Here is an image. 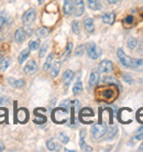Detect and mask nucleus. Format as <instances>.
Wrapping results in <instances>:
<instances>
[{"label": "nucleus", "instance_id": "nucleus-19", "mask_svg": "<svg viewBox=\"0 0 143 152\" xmlns=\"http://www.w3.org/2000/svg\"><path fill=\"white\" fill-rule=\"evenodd\" d=\"M115 19H116V15H115L113 12L105 13L102 15V22L106 23V24H112L115 22Z\"/></svg>", "mask_w": 143, "mask_h": 152}, {"label": "nucleus", "instance_id": "nucleus-21", "mask_svg": "<svg viewBox=\"0 0 143 152\" xmlns=\"http://www.w3.org/2000/svg\"><path fill=\"white\" fill-rule=\"evenodd\" d=\"M8 82H9V84L11 85V86H13L15 88H22L24 85H26V82H24V80H15V78H9L8 80Z\"/></svg>", "mask_w": 143, "mask_h": 152}, {"label": "nucleus", "instance_id": "nucleus-25", "mask_svg": "<svg viewBox=\"0 0 143 152\" xmlns=\"http://www.w3.org/2000/svg\"><path fill=\"white\" fill-rule=\"evenodd\" d=\"M142 139H143V126H142V127H140L139 129L136 130V133L133 134L132 140H133V142H136V141L142 140Z\"/></svg>", "mask_w": 143, "mask_h": 152}, {"label": "nucleus", "instance_id": "nucleus-45", "mask_svg": "<svg viewBox=\"0 0 143 152\" xmlns=\"http://www.w3.org/2000/svg\"><path fill=\"white\" fill-rule=\"evenodd\" d=\"M82 49H83V46H80L79 49H77V52H76V55H80V54L83 53V52H82Z\"/></svg>", "mask_w": 143, "mask_h": 152}, {"label": "nucleus", "instance_id": "nucleus-46", "mask_svg": "<svg viewBox=\"0 0 143 152\" xmlns=\"http://www.w3.org/2000/svg\"><path fill=\"white\" fill-rule=\"evenodd\" d=\"M4 145L0 141V151H4Z\"/></svg>", "mask_w": 143, "mask_h": 152}, {"label": "nucleus", "instance_id": "nucleus-28", "mask_svg": "<svg viewBox=\"0 0 143 152\" xmlns=\"http://www.w3.org/2000/svg\"><path fill=\"white\" fill-rule=\"evenodd\" d=\"M82 91H83V84H82V80H77V82H76L75 85H74V87H73V93H74L75 95H77V94H79Z\"/></svg>", "mask_w": 143, "mask_h": 152}, {"label": "nucleus", "instance_id": "nucleus-33", "mask_svg": "<svg viewBox=\"0 0 143 152\" xmlns=\"http://www.w3.org/2000/svg\"><path fill=\"white\" fill-rule=\"evenodd\" d=\"M72 30H73V32L75 33V34L78 35L79 32H80V27H79V22L78 21H73L72 22Z\"/></svg>", "mask_w": 143, "mask_h": 152}, {"label": "nucleus", "instance_id": "nucleus-38", "mask_svg": "<svg viewBox=\"0 0 143 152\" xmlns=\"http://www.w3.org/2000/svg\"><path fill=\"white\" fill-rule=\"evenodd\" d=\"M136 119H138L139 122H142L143 124V107L136 111Z\"/></svg>", "mask_w": 143, "mask_h": 152}, {"label": "nucleus", "instance_id": "nucleus-44", "mask_svg": "<svg viewBox=\"0 0 143 152\" xmlns=\"http://www.w3.org/2000/svg\"><path fill=\"white\" fill-rule=\"evenodd\" d=\"M107 4H118V2H120L121 0H105Z\"/></svg>", "mask_w": 143, "mask_h": 152}, {"label": "nucleus", "instance_id": "nucleus-36", "mask_svg": "<svg viewBox=\"0 0 143 152\" xmlns=\"http://www.w3.org/2000/svg\"><path fill=\"white\" fill-rule=\"evenodd\" d=\"M58 138H60V140L62 143H67L68 141H69V137H68L65 132H61L60 134H58Z\"/></svg>", "mask_w": 143, "mask_h": 152}, {"label": "nucleus", "instance_id": "nucleus-49", "mask_svg": "<svg viewBox=\"0 0 143 152\" xmlns=\"http://www.w3.org/2000/svg\"><path fill=\"white\" fill-rule=\"evenodd\" d=\"M142 41H143V40H142Z\"/></svg>", "mask_w": 143, "mask_h": 152}, {"label": "nucleus", "instance_id": "nucleus-14", "mask_svg": "<svg viewBox=\"0 0 143 152\" xmlns=\"http://www.w3.org/2000/svg\"><path fill=\"white\" fill-rule=\"evenodd\" d=\"M73 78H74V72H73L72 69L65 71L64 74H63V83H64V85L66 86V87L71 84Z\"/></svg>", "mask_w": 143, "mask_h": 152}, {"label": "nucleus", "instance_id": "nucleus-26", "mask_svg": "<svg viewBox=\"0 0 143 152\" xmlns=\"http://www.w3.org/2000/svg\"><path fill=\"white\" fill-rule=\"evenodd\" d=\"M102 82H104L105 84H112V85H117L118 87H120V83H119L116 78L111 77V76H106V77H104Z\"/></svg>", "mask_w": 143, "mask_h": 152}, {"label": "nucleus", "instance_id": "nucleus-6", "mask_svg": "<svg viewBox=\"0 0 143 152\" xmlns=\"http://www.w3.org/2000/svg\"><path fill=\"white\" fill-rule=\"evenodd\" d=\"M35 18H36V12L34 9H29L26 10L24 13L22 15V22L24 26H31L32 23L35 21Z\"/></svg>", "mask_w": 143, "mask_h": 152}, {"label": "nucleus", "instance_id": "nucleus-18", "mask_svg": "<svg viewBox=\"0 0 143 152\" xmlns=\"http://www.w3.org/2000/svg\"><path fill=\"white\" fill-rule=\"evenodd\" d=\"M63 12L65 15H69L73 12V1L72 0H65L63 6Z\"/></svg>", "mask_w": 143, "mask_h": 152}, {"label": "nucleus", "instance_id": "nucleus-17", "mask_svg": "<svg viewBox=\"0 0 143 152\" xmlns=\"http://www.w3.org/2000/svg\"><path fill=\"white\" fill-rule=\"evenodd\" d=\"M46 147L50 151H60L61 150V145L57 142H55L54 139H50L46 141Z\"/></svg>", "mask_w": 143, "mask_h": 152}, {"label": "nucleus", "instance_id": "nucleus-20", "mask_svg": "<svg viewBox=\"0 0 143 152\" xmlns=\"http://www.w3.org/2000/svg\"><path fill=\"white\" fill-rule=\"evenodd\" d=\"M131 69L138 72H143V58H133V64Z\"/></svg>", "mask_w": 143, "mask_h": 152}, {"label": "nucleus", "instance_id": "nucleus-43", "mask_svg": "<svg viewBox=\"0 0 143 152\" xmlns=\"http://www.w3.org/2000/svg\"><path fill=\"white\" fill-rule=\"evenodd\" d=\"M80 148H82L83 151H93V148L89 147V145H84L83 147H80Z\"/></svg>", "mask_w": 143, "mask_h": 152}, {"label": "nucleus", "instance_id": "nucleus-48", "mask_svg": "<svg viewBox=\"0 0 143 152\" xmlns=\"http://www.w3.org/2000/svg\"><path fill=\"white\" fill-rule=\"evenodd\" d=\"M1 57H2V55H1V53H0V60H1Z\"/></svg>", "mask_w": 143, "mask_h": 152}, {"label": "nucleus", "instance_id": "nucleus-8", "mask_svg": "<svg viewBox=\"0 0 143 152\" xmlns=\"http://www.w3.org/2000/svg\"><path fill=\"white\" fill-rule=\"evenodd\" d=\"M85 11V4L83 0H75L73 2V12L75 17H80Z\"/></svg>", "mask_w": 143, "mask_h": 152}, {"label": "nucleus", "instance_id": "nucleus-1", "mask_svg": "<svg viewBox=\"0 0 143 152\" xmlns=\"http://www.w3.org/2000/svg\"><path fill=\"white\" fill-rule=\"evenodd\" d=\"M119 95V87L117 85L109 84L108 86L98 87L96 91V96L98 99L104 100L106 103H112Z\"/></svg>", "mask_w": 143, "mask_h": 152}, {"label": "nucleus", "instance_id": "nucleus-40", "mask_svg": "<svg viewBox=\"0 0 143 152\" xmlns=\"http://www.w3.org/2000/svg\"><path fill=\"white\" fill-rule=\"evenodd\" d=\"M7 22V17L4 13H0V29L4 27V24Z\"/></svg>", "mask_w": 143, "mask_h": 152}, {"label": "nucleus", "instance_id": "nucleus-47", "mask_svg": "<svg viewBox=\"0 0 143 152\" xmlns=\"http://www.w3.org/2000/svg\"><path fill=\"white\" fill-rule=\"evenodd\" d=\"M38 1H39V4H42L43 2H44V0H38Z\"/></svg>", "mask_w": 143, "mask_h": 152}, {"label": "nucleus", "instance_id": "nucleus-42", "mask_svg": "<svg viewBox=\"0 0 143 152\" xmlns=\"http://www.w3.org/2000/svg\"><path fill=\"white\" fill-rule=\"evenodd\" d=\"M9 103V98L7 96H0V104H8Z\"/></svg>", "mask_w": 143, "mask_h": 152}, {"label": "nucleus", "instance_id": "nucleus-15", "mask_svg": "<svg viewBox=\"0 0 143 152\" xmlns=\"http://www.w3.org/2000/svg\"><path fill=\"white\" fill-rule=\"evenodd\" d=\"M84 28L85 30L88 32V33H93L95 31V26H94V21L91 18H86L84 20Z\"/></svg>", "mask_w": 143, "mask_h": 152}, {"label": "nucleus", "instance_id": "nucleus-27", "mask_svg": "<svg viewBox=\"0 0 143 152\" xmlns=\"http://www.w3.org/2000/svg\"><path fill=\"white\" fill-rule=\"evenodd\" d=\"M53 58H54V54L51 53L49 56H47V58H46V61H45V63H44V65H43V69H44V71H47V69H51Z\"/></svg>", "mask_w": 143, "mask_h": 152}, {"label": "nucleus", "instance_id": "nucleus-22", "mask_svg": "<svg viewBox=\"0 0 143 152\" xmlns=\"http://www.w3.org/2000/svg\"><path fill=\"white\" fill-rule=\"evenodd\" d=\"M10 63H11V58H10V57H4V58L0 61V71H1V72H4V71L9 67Z\"/></svg>", "mask_w": 143, "mask_h": 152}, {"label": "nucleus", "instance_id": "nucleus-9", "mask_svg": "<svg viewBox=\"0 0 143 152\" xmlns=\"http://www.w3.org/2000/svg\"><path fill=\"white\" fill-rule=\"evenodd\" d=\"M98 69H99V72L104 73H110L112 72L113 69V64L112 62L109 61V60H105V61H101L99 63V66H98Z\"/></svg>", "mask_w": 143, "mask_h": 152}, {"label": "nucleus", "instance_id": "nucleus-39", "mask_svg": "<svg viewBox=\"0 0 143 152\" xmlns=\"http://www.w3.org/2000/svg\"><path fill=\"white\" fill-rule=\"evenodd\" d=\"M132 22H133V17L132 15H128L125 19L123 20V23L125 24V27H129V26H131Z\"/></svg>", "mask_w": 143, "mask_h": 152}, {"label": "nucleus", "instance_id": "nucleus-2", "mask_svg": "<svg viewBox=\"0 0 143 152\" xmlns=\"http://www.w3.org/2000/svg\"><path fill=\"white\" fill-rule=\"evenodd\" d=\"M67 113H68V110L65 109L64 107L56 108L55 110L53 111L52 119L54 120V122H56V124H63V122H65L67 120Z\"/></svg>", "mask_w": 143, "mask_h": 152}, {"label": "nucleus", "instance_id": "nucleus-23", "mask_svg": "<svg viewBox=\"0 0 143 152\" xmlns=\"http://www.w3.org/2000/svg\"><path fill=\"white\" fill-rule=\"evenodd\" d=\"M29 54H30V49L28 48V49H24L21 52V53L19 54V57H18V61H19L20 64H22L23 62L26 61V58H28V56H29Z\"/></svg>", "mask_w": 143, "mask_h": 152}, {"label": "nucleus", "instance_id": "nucleus-31", "mask_svg": "<svg viewBox=\"0 0 143 152\" xmlns=\"http://www.w3.org/2000/svg\"><path fill=\"white\" fill-rule=\"evenodd\" d=\"M117 131H118L117 127H116V126H111L110 129L107 131V132H108V134H107V139H108V140L112 139V138L117 134Z\"/></svg>", "mask_w": 143, "mask_h": 152}, {"label": "nucleus", "instance_id": "nucleus-41", "mask_svg": "<svg viewBox=\"0 0 143 152\" xmlns=\"http://www.w3.org/2000/svg\"><path fill=\"white\" fill-rule=\"evenodd\" d=\"M122 78H123V80L127 84H132V83H133V80H132V77L129 75V74H123V75H122Z\"/></svg>", "mask_w": 143, "mask_h": 152}, {"label": "nucleus", "instance_id": "nucleus-29", "mask_svg": "<svg viewBox=\"0 0 143 152\" xmlns=\"http://www.w3.org/2000/svg\"><path fill=\"white\" fill-rule=\"evenodd\" d=\"M60 69H61V63L60 62H56L54 66L52 67V71H51V76H52L53 78L54 77H56L58 75V73H60Z\"/></svg>", "mask_w": 143, "mask_h": 152}, {"label": "nucleus", "instance_id": "nucleus-13", "mask_svg": "<svg viewBox=\"0 0 143 152\" xmlns=\"http://www.w3.org/2000/svg\"><path fill=\"white\" fill-rule=\"evenodd\" d=\"M99 78H100L99 72L98 71H93L90 76H89V86L90 87H95L99 83Z\"/></svg>", "mask_w": 143, "mask_h": 152}, {"label": "nucleus", "instance_id": "nucleus-35", "mask_svg": "<svg viewBox=\"0 0 143 152\" xmlns=\"http://www.w3.org/2000/svg\"><path fill=\"white\" fill-rule=\"evenodd\" d=\"M40 46V41L39 40H34V41H30L29 43V49L34 51V50H38Z\"/></svg>", "mask_w": 143, "mask_h": 152}, {"label": "nucleus", "instance_id": "nucleus-16", "mask_svg": "<svg viewBox=\"0 0 143 152\" xmlns=\"http://www.w3.org/2000/svg\"><path fill=\"white\" fill-rule=\"evenodd\" d=\"M87 4H88V8L90 10H94V11H97L99 9H101L100 0H87Z\"/></svg>", "mask_w": 143, "mask_h": 152}, {"label": "nucleus", "instance_id": "nucleus-24", "mask_svg": "<svg viewBox=\"0 0 143 152\" xmlns=\"http://www.w3.org/2000/svg\"><path fill=\"white\" fill-rule=\"evenodd\" d=\"M72 51H73V43L72 42H68L67 45H66V49L64 51V54H63V56H62V60L65 61L66 58H68V56L71 55Z\"/></svg>", "mask_w": 143, "mask_h": 152}, {"label": "nucleus", "instance_id": "nucleus-34", "mask_svg": "<svg viewBox=\"0 0 143 152\" xmlns=\"http://www.w3.org/2000/svg\"><path fill=\"white\" fill-rule=\"evenodd\" d=\"M35 116H36V117L34 118V120H33L35 124H44V122L46 121L45 116H43V115H40V116H39V114H35Z\"/></svg>", "mask_w": 143, "mask_h": 152}, {"label": "nucleus", "instance_id": "nucleus-4", "mask_svg": "<svg viewBox=\"0 0 143 152\" xmlns=\"http://www.w3.org/2000/svg\"><path fill=\"white\" fill-rule=\"evenodd\" d=\"M86 49H87L88 56L90 57V58H93V60H97V58H99V57L101 56V54H102L101 49L98 45H96L95 43H88L86 46Z\"/></svg>", "mask_w": 143, "mask_h": 152}, {"label": "nucleus", "instance_id": "nucleus-12", "mask_svg": "<svg viewBox=\"0 0 143 152\" xmlns=\"http://www.w3.org/2000/svg\"><path fill=\"white\" fill-rule=\"evenodd\" d=\"M17 119L21 124H26L28 121V119H29V113H28V110L24 109V108L19 109L18 113H17Z\"/></svg>", "mask_w": 143, "mask_h": 152}, {"label": "nucleus", "instance_id": "nucleus-3", "mask_svg": "<svg viewBox=\"0 0 143 152\" xmlns=\"http://www.w3.org/2000/svg\"><path fill=\"white\" fill-rule=\"evenodd\" d=\"M107 133V127L105 124H96L91 128V136L94 139H100Z\"/></svg>", "mask_w": 143, "mask_h": 152}, {"label": "nucleus", "instance_id": "nucleus-11", "mask_svg": "<svg viewBox=\"0 0 143 152\" xmlns=\"http://www.w3.org/2000/svg\"><path fill=\"white\" fill-rule=\"evenodd\" d=\"M26 39V32L23 28H19L15 33V40L17 43H23Z\"/></svg>", "mask_w": 143, "mask_h": 152}, {"label": "nucleus", "instance_id": "nucleus-10", "mask_svg": "<svg viewBox=\"0 0 143 152\" xmlns=\"http://www.w3.org/2000/svg\"><path fill=\"white\" fill-rule=\"evenodd\" d=\"M36 69H38V64H36V62L34 61V60H31L26 63V65L24 66V69H23V72L26 73V74H33L34 72H36Z\"/></svg>", "mask_w": 143, "mask_h": 152}, {"label": "nucleus", "instance_id": "nucleus-37", "mask_svg": "<svg viewBox=\"0 0 143 152\" xmlns=\"http://www.w3.org/2000/svg\"><path fill=\"white\" fill-rule=\"evenodd\" d=\"M47 46H49V43H47V42H45V43H44V45L42 46L41 50H40V52H39V56L43 57L44 55H45L46 50H47Z\"/></svg>", "mask_w": 143, "mask_h": 152}, {"label": "nucleus", "instance_id": "nucleus-32", "mask_svg": "<svg viewBox=\"0 0 143 152\" xmlns=\"http://www.w3.org/2000/svg\"><path fill=\"white\" fill-rule=\"evenodd\" d=\"M50 33V30L45 27H42L38 30V35L40 38H46Z\"/></svg>", "mask_w": 143, "mask_h": 152}, {"label": "nucleus", "instance_id": "nucleus-30", "mask_svg": "<svg viewBox=\"0 0 143 152\" xmlns=\"http://www.w3.org/2000/svg\"><path fill=\"white\" fill-rule=\"evenodd\" d=\"M138 40H136V38H129L128 39V48L130 50H136V48H138Z\"/></svg>", "mask_w": 143, "mask_h": 152}, {"label": "nucleus", "instance_id": "nucleus-7", "mask_svg": "<svg viewBox=\"0 0 143 152\" xmlns=\"http://www.w3.org/2000/svg\"><path fill=\"white\" fill-rule=\"evenodd\" d=\"M93 117H94V111L91 110L90 108H84V109H82L80 114H79V119L84 124H91L93 121L89 118Z\"/></svg>", "mask_w": 143, "mask_h": 152}, {"label": "nucleus", "instance_id": "nucleus-5", "mask_svg": "<svg viewBox=\"0 0 143 152\" xmlns=\"http://www.w3.org/2000/svg\"><path fill=\"white\" fill-rule=\"evenodd\" d=\"M117 55H118V58H119L120 63L123 65L124 67H129V69H131L132 64H133V58H131L130 56H128V55L123 52V50L122 49H118Z\"/></svg>", "mask_w": 143, "mask_h": 152}]
</instances>
